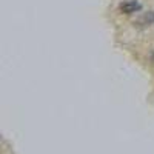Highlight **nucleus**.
Masks as SVG:
<instances>
[{
    "instance_id": "3",
    "label": "nucleus",
    "mask_w": 154,
    "mask_h": 154,
    "mask_svg": "<svg viewBox=\"0 0 154 154\" xmlns=\"http://www.w3.org/2000/svg\"><path fill=\"white\" fill-rule=\"evenodd\" d=\"M149 59H151V62L154 63V49L151 51V54H149Z\"/></svg>"
},
{
    "instance_id": "2",
    "label": "nucleus",
    "mask_w": 154,
    "mask_h": 154,
    "mask_svg": "<svg viewBox=\"0 0 154 154\" xmlns=\"http://www.w3.org/2000/svg\"><path fill=\"white\" fill-rule=\"evenodd\" d=\"M152 25H154V11H146L139 19L134 20V26L139 28V29L149 28V26H152Z\"/></svg>"
},
{
    "instance_id": "1",
    "label": "nucleus",
    "mask_w": 154,
    "mask_h": 154,
    "mask_svg": "<svg viewBox=\"0 0 154 154\" xmlns=\"http://www.w3.org/2000/svg\"><path fill=\"white\" fill-rule=\"evenodd\" d=\"M140 9H142V3H140L139 0H125V2H122L119 5V11L122 14H126V16L139 12Z\"/></svg>"
}]
</instances>
